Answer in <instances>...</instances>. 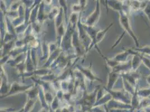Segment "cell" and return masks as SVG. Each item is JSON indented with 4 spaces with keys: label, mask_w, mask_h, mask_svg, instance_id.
Listing matches in <instances>:
<instances>
[{
    "label": "cell",
    "mask_w": 150,
    "mask_h": 112,
    "mask_svg": "<svg viewBox=\"0 0 150 112\" xmlns=\"http://www.w3.org/2000/svg\"><path fill=\"white\" fill-rule=\"evenodd\" d=\"M136 50H137L139 52H142L144 53L147 54L148 55H150V46L149 45L144 46L140 49H136Z\"/></svg>",
    "instance_id": "cell-1"
}]
</instances>
